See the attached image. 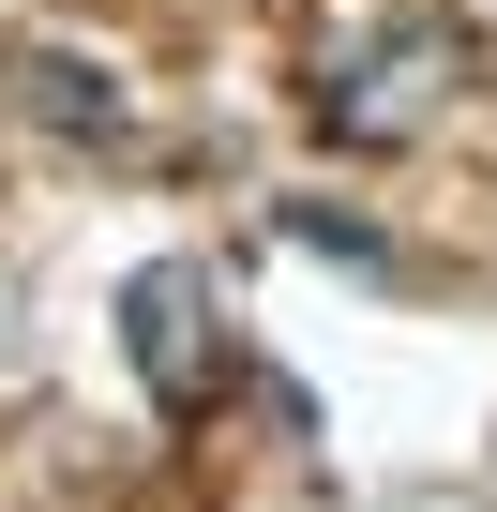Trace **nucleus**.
Masks as SVG:
<instances>
[{
	"label": "nucleus",
	"instance_id": "nucleus-1",
	"mask_svg": "<svg viewBox=\"0 0 497 512\" xmlns=\"http://www.w3.org/2000/svg\"><path fill=\"white\" fill-rule=\"evenodd\" d=\"M121 347H136L166 422H196L226 392V287H211V256H136L121 272Z\"/></svg>",
	"mask_w": 497,
	"mask_h": 512
},
{
	"label": "nucleus",
	"instance_id": "nucleus-2",
	"mask_svg": "<svg viewBox=\"0 0 497 512\" xmlns=\"http://www.w3.org/2000/svg\"><path fill=\"white\" fill-rule=\"evenodd\" d=\"M437 91H467V31H452V16H407V31H377V46H347V61L317 76V121H332L347 151H377V136H422Z\"/></svg>",
	"mask_w": 497,
	"mask_h": 512
},
{
	"label": "nucleus",
	"instance_id": "nucleus-3",
	"mask_svg": "<svg viewBox=\"0 0 497 512\" xmlns=\"http://www.w3.org/2000/svg\"><path fill=\"white\" fill-rule=\"evenodd\" d=\"M0 76H16V121H46V136H121V76L76 46H16Z\"/></svg>",
	"mask_w": 497,
	"mask_h": 512
},
{
	"label": "nucleus",
	"instance_id": "nucleus-4",
	"mask_svg": "<svg viewBox=\"0 0 497 512\" xmlns=\"http://www.w3.org/2000/svg\"><path fill=\"white\" fill-rule=\"evenodd\" d=\"M287 241H317V256H347V272H377V256H392V241H377L362 211H332V196H287Z\"/></svg>",
	"mask_w": 497,
	"mask_h": 512
}]
</instances>
